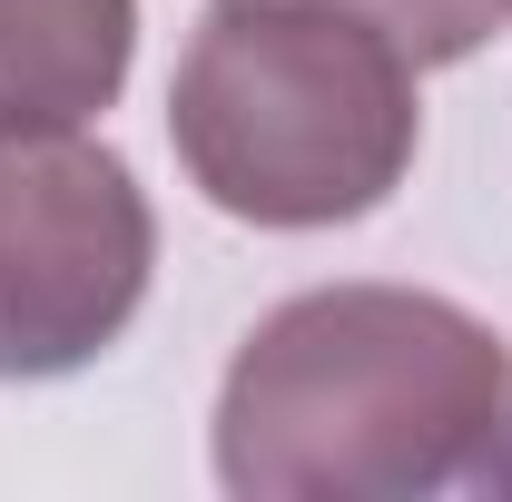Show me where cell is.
<instances>
[{
  "instance_id": "4",
  "label": "cell",
  "mask_w": 512,
  "mask_h": 502,
  "mask_svg": "<svg viewBox=\"0 0 512 502\" xmlns=\"http://www.w3.org/2000/svg\"><path fill=\"white\" fill-rule=\"evenodd\" d=\"M138 0H0V128H79L119 99Z\"/></svg>"
},
{
  "instance_id": "6",
  "label": "cell",
  "mask_w": 512,
  "mask_h": 502,
  "mask_svg": "<svg viewBox=\"0 0 512 502\" xmlns=\"http://www.w3.org/2000/svg\"><path fill=\"white\" fill-rule=\"evenodd\" d=\"M473 483H483V493H512V394H503V424H493V453H483Z\"/></svg>"
},
{
  "instance_id": "3",
  "label": "cell",
  "mask_w": 512,
  "mask_h": 502,
  "mask_svg": "<svg viewBox=\"0 0 512 502\" xmlns=\"http://www.w3.org/2000/svg\"><path fill=\"white\" fill-rule=\"evenodd\" d=\"M158 266V217L128 158L69 128H0V384L109 355Z\"/></svg>"
},
{
  "instance_id": "2",
  "label": "cell",
  "mask_w": 512,
  "mask_h": 502,
  "mask_svg": "<svg viewBox=\"0 0 512 502\" xmlns=\"http://www.w3.org/2000/svg\"><path fill=\"white\" fill-rule=\"evenodd\" d=\"M168 138L247 227H355L404 188L424 99L414 60L335 0H217L168 79Z\"/></svg>"
},
{
  "instance_id": "1",
  "label": "cell",
  "mask_w": 512,
  "mask_h": 502,
  "mask_svg": "<svg viewBox=\"0 0 512 502\" xmlns=\"http://www.w3.org/2000/svg\"><path fill=\"white\" fill-rule=\"evenodd\" d=\"M503 345L424 286H316L256 315L217 384V483L237 502H414L483 473Z\"/></svg>"
},
{
  "instance_id": "5",
  "label": "cell",
  "mask_w": 512,
  "mask_h": 502,
  "mask_svg": "<svg viewBox=\"0 0 512 502\" xmlns=\"http://www.w3.org/2000/svg\"><path fill=\"white\" fill-rule=\"evenodd\" d=\"M335 10H355V20H375L384 40L404 50V60H473L493 30H503L512 0H335Z\"/></svg>"
}]
</instances>
